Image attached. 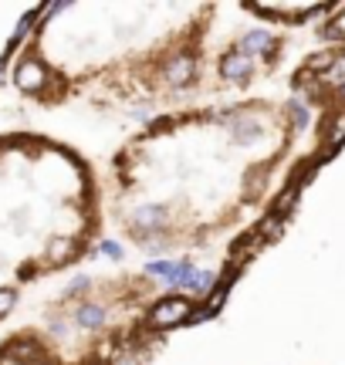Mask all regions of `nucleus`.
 Returning <instances> with one entry per match:
<instances>
[{"mask_svg":"<svg viewBox=\"0 0 345 365\" xmlns=\"http://www.w3.org/2000/svg\"><path fill=\"white\" fill-rule=\"evenodd\" d=\"M295 95H247L172 108L112 152L102 176L105 227L142 257H206L244 241L301 180L308 85Z\"/></svg>","mask_w":345,"mask_h":365,"instance_id":"1","label":"nucleus"},{"mask_svg":"<svg viewBox=\"0 0 345 365\" xmlns=\"http://www.w3.org/2000/svg\"><path fill=\"white\" fill-rule=\"evenodd\" d=\"M223 4L132 0L45 4L11 68L14 91L37 108L172 112L247 88L284 58V37H220Z\"/></svg>","mask_w":345,"mask_h":365,"instance_id":"2","label":"nucleus"},{"mask_svg":"<svg viewBox=\"0 0 345 365\" xmlns=\"http://www.w3.org/2000/svg\"><path fill=\"white\" fill-rule=\"evenodd\" d=\"M102 173L47 132H0V321L31 288L78 271L102 247Z\"/></svg>","mask_w":345,"mask_h":365,"instance_id":"3","label":"nucleus"},{"mask_svg":"<svg viewBox=\"0 0 345 365\" xmlns=\"http://www.w3.org/2000/svg\"><path fill=\"white\" fill-rule=\"evenodd\" d=\"M197 304V291L172 288L156 271L112 264L68 281L4 335L0 365H149L163 335Z\"/></svg>","mask_w":345,"mask_h":365,"instance_id":"4","label":"nucleus"},{"mask_svg":"<svg viewBox=\"0 0 345 365\" xmlns=\"http://www.w3.org/2000/svg\"><path fill=\"white\" fill-rule=\"evenodd\" d=\"M41 11L45 4H0V81L11 78L17 51Z\"/></svg>","mask_w":345,"mask_h":365,"instance_id":"5","label":"nucleus"},{"mask_svg":"<svg viewBox=\"0 0 345 365\" xmlns=\"http://www.w3.org/2000/svg\"><path fill=\"white\" fill-rule=\"evenodd\" d=\"M332 4H240L244 14L257 17L264 24H278V28H305V24H318Z\"/></svg>","mask_w":345,"mask_h":365,"instance_id":"6","label":"nucleus"},{"mask_svg":"<svg viewBox=\"0 0 345 365\" xmlns=\"http://www.w3.org/2000/svg\"><path fill=\"white\" fill-rule=\"evenodd\" d=\"M315 30L329 45H345V4H332L325 11V17L315 24Z\"/></svg>","mask_w":345,"mask_h":365,"instance_id":"7","label":"nucleus"}]
</instances>
